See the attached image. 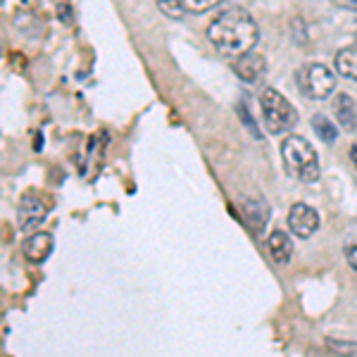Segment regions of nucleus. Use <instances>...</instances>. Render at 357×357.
<instances>
[{
	"label": "nucleus",
	"instance_id": "f257e3e1",
	"mask_svg": "<svg viewBox=\"0 0 357 357\" xmlns=\"http://www.w3.org/2000/svg\"><path fill=\"white\" fill-rule=\"evenodd\" d=\"M207 38L220 50V55L236 60V57L250 53L255 48L260 41V29H257V22L252 20L250 13H245L243 8H231L224 10L210 22Z\"/></svg>",
	"mask_w": 357,
	"mask_h": 357
},
{
	"label": "nucleus",
	"instance_id": "f03ea898",
	"mask_svg": "<svg viewBox=\"0 0 357 357\" xmlns=\"http://www.w3.org/2000/svg\"><path fill=\"white\" fill-rule=\"evenodd\" d=\"M281 158L289 169L291 176H296L303 183H314L319 178V155L307 138L303 136H289L281 143Z\"/></svg>",
	"mask_w": 357,
	"mask_h": 357
},
{
	"label": "nucleus",
	"instance_id": "7ed1b4c3",
	"mask_svg": "<svg viewBox=\"0 0 357 357\" xmlns=\"http://www.w3.org/2000/svg\"><path fill=\"white\" fill-rule=\"evenodd\" d=\"M260 107L264 126L269 129V134H284L291 131L298 124V112L291 105V100L284 93H279L276 89H264L260 96Z\"/></svg>",
	"mask_w": 357,
	"mask_h": 357
},
{
	"label": "nucleus",
	"instance_id": "20e7f679",
	"mask_svg": "<svg viewBox=\"0 0 357 357\" xmlns=\"http://www.w3.org/2000/svg\"><path fill=\"white\" fill-rule=\"evenodd\" d=\"M296 84L303 96L312 98V100H326V98L333 96L336 77L321 62H307V65H303L296 72Z\"/></svg>",
	"mask_w": 357,
	"mask_h": 357
},
{
	"label": "nucleus",
	"instance_id": "39448f33",
	"mask_svg": "<svg viewBox=\"0 0 357 357\" xmlns=\"http://www.w3.org/2000/svg\"><path fill=\"white\" fill-rule=\"evenodd\" d=\"M160 13L169 20H181L183 15H203L207 10L217 8L222 0H155Z\"/></svg>",
	"mask_w": 357,
	"mask_h": 357
},
{
	"label": "nucleus",
	"instance_id": "423d86ee",
	"mask_svg": "<svg viewBox=\"0 0 357 357\" xmlns=\"http://www.w3.org/2000/svg\"><path fill=\"white\" fill-rule=\"evenodd\" d=\"M289 229L298 238H310L319 229V215H317L314 207L296 203L289 210Z\"/></svg>",
	"mask_w": 357,
	"mask_h": 357
},
{
	"label": "nucleus",
	"instance_id": "0eeeda50",
	"mask_svg": "<svg viewBox=\"0 0 357 357\" xmlns=\"http://www.w3.org/2000/svg\"><path fill=\"white\" fill-rule=\"evenodd\" d=\"M234 72H236V77H238L241 82H245V84H260L262 79H264V74H267V62H264V57L260 53L250 50V53L236 57Z\"/></svg>",
	"mask_w": 357,
	"mask_h": 357
},
{
	"label": "nucleus",
	"instance_id": "6e6552de",
	"mask_svg": "<svg viewBox=\"0 0 357 357\" xmlns=\"http://www.w3.org/2000/svg\"><path fill=\"white\" fill-rule=\"evenodd\" d=\"M53 236L45 234V231H36L31 236H26L24 245H22V250H24L26 260L29 262H45L50 257V252H53Z\"/></svg>",
	"mask_w": 357,
	"mask_h": 357
},
{
	"label": "nucleus",
	"instance_id": "1a4fd4ad",
	"mask_svg": "<svg viewBox=\"0 0 357 357\" xmlns=\"http://www.w3.org/2000/svg\"><path fill=\"white\" fill-rule=\"evenodd\" d=\"M45 217V205L33 195H24L20 203V229L29 234L31 229H36Z\"/></svg>",
	"mask_w": 357,
	"mask_h": 357
},
{
	"label": "nucleus",
	"instance_id": "9d476101",
	"mask_svg": "<svg viewBox=\"0 0 357 357\" xmlns=\"http://www.w3.org/2000/svg\"><path fill=\"white\" fill-rule=\"evenodd\" d=\"M333 114H336L338 124H341L345 131H357V105H355L353 96L338 93L333 98Z\"/></svg>",
	"mask_w": 357,
	"mask_h": 357
},
{
	"label": "nucleus",
	"instance_id": "9b49d317",
	"mask_svg": "<svg viewBox=\"0 0 357 357\" xmlns=\"http://www.w3.org/2000/svg\"><path fill=\"white\" fill-rule=\"evenodd\" d=\"M267 248H269V255H272V260L279 262V264H286L291 260V255H293V241L289 238V234L279 231V229L269 234Z\"/></svg>",
	"mask_w": 357,
	"mask_h": 357
},
{
	"label": "nucleus",
	"instance_id": "f8f14e48",
	"mask_svg": "<svg viewBox=\"0 0 357 357\" xmlns=\"http://www.w3.org/2000/svg\"><path fill=\"white\" fill-rule=\"evenodd\" d=\"M333 65H336V72L341 74V77L357 82V45H350V48L338 50Z\"/></svg>",
	"mask_w": 357,
	"mask_h": 357
},
{
	"label": "nucleus",
	"instance_id": "ddd939ff",
	"mask_svg": "<svg viewBox=\"0 0 357 357\" xmlns=\"http://www.w3.org/2000/svg\"><path fill=\"white\" fill-rule=\"evenodd\" d=\"M312 129L317 131V136L321 138L324 143H333L338 138V129L333 126V122L324 114H314L312 117Z\"/></svg>",
	"mask_w": 357,
	"mask_h": 357
},
{
	"label": "nucleus",
	"instance_id": "4468645a",
	"mask_svg": "<svg viewBox=\"0 0 357 357\" xmlns=\"http://www.w3.org/2000/svg\"><path fill=\"white\" fill-rule=\"evenodd\" d=\"M326 345L338 355H357V343H345V341H326Z\"/></svg>",
	"mask_w": 357,
	"mask_h": 357
},
{
	"label": "nucleus",
	"instance_id": "2eb2a0df",
	"mask_svg": "<svg viewBox=\"0 0 357 357\" xmlns=\"http://www.w3.org/2000/svg\"><path fill=\"white\" fill-rule=\"evenodd\" d=\"M348 245H357V222L348 224V229H345V234H343V248H348Z\"/></svg>",
	"mask_w": 357,
	"mask_h": 357
},
{
	"label": "nucleus",
	"instance_id": "dca6fc26",
	"mask_svg": "<svg viewBox=\"0 0 357 357\" xmlns=\"http://www.w3.org/2000/svg\"><path fill=\"white\" fill-rule=\"evenodd\" d=\"M345 250V260H348L350 267L357 272V245H348V248H343Z\"/></svg>",
	"mask_w": 357,
	"mask_h": 357
},
{
	"label": "nucleus",
	"instance_id": "f3484780",
	"mask_svg": "<svg viewBox=\"0 0 357 357\" xmlns=\"http://www.w3.org/2000/svg\"><path fill=\"white\" fill-rule=\"evenodd\" d=\"M341 5H345L348 10H353V13H357V0H338Z\"/></svg>",
	"mask_w": 357,
	"mask_h": 357
},
{
	"label": "nucleus",
	"instance_id": "a211bd4d",
	"mask_svg": "<svg viewBox=\"0 0 357 357\" xmlns=\"http://www.w3.org/2000/svg\"><path fill=\"white\" fill-rule=\"evenodd\" d=\"M350 158H353V162H355V167H357V146L350 148Z\"/></svg>",
	"mask_w": 357,
	"mask_h": 357
}]
</instances>
